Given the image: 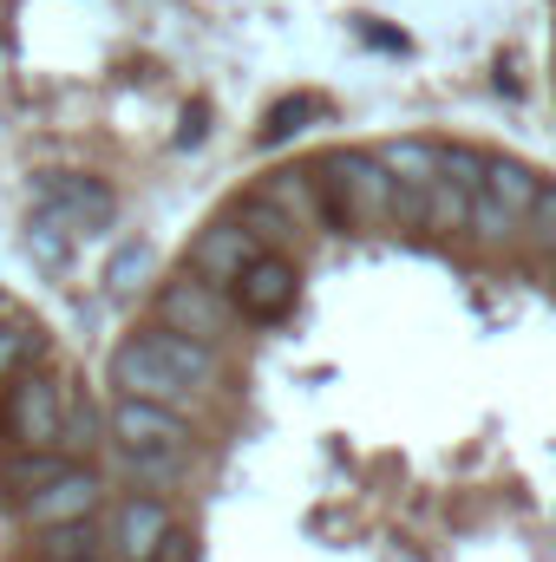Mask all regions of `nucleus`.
Returning a JSON list of instances; mask_svg holds the SVG:
<instances>
[{
  "mask_svg": "<svg viewBox=\"0 0 556 562\" xmlns=\"http://www.w3.org/2000/svg\"><path fill=\"white\" fill-rule=\"evenodd\" d=\"M157 327H177V334H190V340H210V347H223L230 340V327H236V301L223 294V288H210V281H197L190 269L170 281H157Z\"/></svg>",
  "mask_w": 556,
  "mask_h": 562,
  "instance_id": "f257e3e1",
  "label": "nucleus"
},
{
  "mask_svg": "<svg viewBox=\"0 0 556 562\" xmlns=\"http://www.w3.org/2000/svg\"><path fill=\"white\" fill-rule=\"evenodd\" d=\"M66 386L73 380H53V373H20L13 380V393H7V431H13V445L66 451Z\"/></svg>",
  "mask_w": 556,
  "mask_h": 562,
  "instance_id": "f03ea898",
  "label": "nucleus"
},
{
  "mask_svg": "<svg viewBox=\"0 0 556 562\" xmlns=\"http://www.w3.org/2000/svg\"><path fill=\"white\" fill-rule=\"evenodd\" d=\"M321 170L347 190L354 229H387L393 223V177H387L380 150H334V157H321Z\"/></svg>",
  "mask_w": 556,
  "mask_h": 562,
  "instance_id": "7ed1b4c3",
  "label": "nucleus"
},
{
  "mask_svg": "<svg viewBox=\"0 0 556 562\" xmlns=\"http://www.w3.org/2000/svg\"><path fill=\"white\" fill-rule=\"evenodd\" d=\"M99 504H105V477H99L92 464H73L66 477H53L46 491H33V497L20 504V517H26V530H59V524L99 517Z\"/></svg>",
  "mask_w": 556,
  "mask_h": 562,
  "instance_id": "20e7f679",
  "label": "nucleus"
},
{
  "mask_svg": "<svg viewBox=\"0 0 556 562\" xmlns=\"http://www.w3.org/2000/svg\"><path fill=\"white\" fill-rule=\"evenodd\" d=\"M33 203L53 210L66 229H105V223L119 216V196H112L99 177H73V170H46V177L33 183Z\"/></svg>",
  "mask_w": 556,
  "mask_h": 562,
  "instance_id": "39448f33",
  "label": "nucleus"
},
{
  "mask_svg": "<svg viewBox=\"0 0 556 562\" xmlns=\"http://www.w3.org/2000/svg\"><path fill=\"white\" fill-rule=\"evenodd\" d=\"M112 386H119V393H132V400H151V406H170V413H190V406L203 400V393H190V386H184V380L151 353V347H144L138 334L112 353Z\"/></svg>",
  "mask_w": 556,
  "mask_h": 562,
  "instance_id": "423d86ee",
  "label": "nucleus"
},
{
  "mask_svg": "<svg viewBox=\"0 0 556 562\" xmlns=\"http://www.w3.org/2000/svg\"><path fill=\"white\" fill-rule=\"evenodd\" d=\"M256 256H269V249H263V243H256L236 216H223V223H210V229L190 243V262H184V269H190L197 281H210V288H223V294H230V288H236V276H243Z\"/></svg>",
  "mask_w": 556,
  "mask_h": 562,
  "instance_id": "0eeeda50",
  "label": "nucleus"
},
{
  "mask_svg": "<svg viewBox=\"0 0 556 562\" xmlns=\"http://www.w3.org/2000/svg\"><path fill=\"white\" fill-rule=\"evenodd\" d=\"M170 530H177V524H170L164 497H151V491H132V497H119V504L105 510V537H112V557L119 562H151Z\"/></svg>",
  "mask_w": 556,
  "mask_h": 562,
  "instance_id": "6e6552de",
  "label": "nucleus"
},
{
  "mask_svg": "<svg viewBox=\"0 0 556 562\" xmlns=\"http://www.w3.org/2000/svg\"><path fill=\"white\" fill-rule=\"evenodd\" d=\"M105 425H112V445H132V451H184V445H190L184 413L151 406V400H132V393H119V400H112Z\"/></svg>",
  "mask_w": 556,
  "mask_h": 562,
  "instance_id": "1a4fd4ad",
  "label": "nucleus"
},
{
  "mask_svg": "<svg viewBox=\"0 0 556 562\" xmlns=\"http://www.w3.org/2000/svg\"><path fill=\"white\" fill-rule=\"evenodd\" d=\"M138 340L157 353V360H164V367H170V373H177V380H184V386H190V393H216V386H223V347H210V340H190V334H177V327H157V321L144 327Z\"/></svg>",
  "mask_w": 556,
  "mask_h": 562,
  "instance_id": "9d476101",
  "label": "nucleus"
},
{
  "mask_svg": "<svg viewBox=\"0 0 556 562\" xmlns=\"http://www.w3.org/2000/svg\"><path fill=\"white\" fill-rule=\"evenodd\" d=\"M294 262L288 256H256L243 276H236V288H230V301H236V314H249V321H276V314H288L294 307Z\"/></svg>",
  "mask_w": 556,
  "mask_h": 562,
  "instance_id": "9b49d317",
  "label": "nucleus"
},
{
  "mask_svg": "<svg viewBox=\"0 0 556 562\" xmlns=\"http://www.w3.org/2000/svg\"><path fill=\"white\" fill-rule=\"evenodd\" d=\"M73 464H79V458H66V451H33V445H13V451L0 458V491L26 504L33 491H46V484H53V477H66Z\"/></svg>",
  "mask_w": 556,
  "mask_h": 562,
  "instance_id": "f8f14e48",
  "label": "nucleus"
},
{
  "mask_svg": "<svg viewBox=\"0 0 556 562\" xmlns=\"http://www.w3.org/2000/svg\"><path fill=\"white\" fill-rule=\"evenodd\" d=\"M256 196H263V203H276L294 229L321 223V183H314V170H269Z\"/></svg>",
  "mask_w": 556,
  "mask_h": 562,
  "instance_id": "ddd939ff",
  "label": "nucleus"
},
{
  "mask_svg": "<svg viewBox=\"0 0 556 562\" xmlns=\"http://www.w3.org/2000/svg\"><path fill=\"white\" fill-rule=\"evenodd\" d=\"M485 196H498L511 216H531L537 196H544V177H537L531 164H518V157H491V164H485Z\"/></svg>",
  "mask_w": 556,
  "mask_h": 562,
  "instance_id": "4468645a",
  "label": "nucleus"
},
{
  "mask_svg": "<svg viewBox=\"0 0 556 562\" xmlns=\"http://www.w3.org/2000/svg\"><path fill=\"white\" fill-rule=\"evenodd\" d=\"M380 164H387V177H393V183L432 190V183H438V164H445V144H432V138H393V144H380Z\"/></svg>",
  "mask_w": 556,
  "mask_h": 562,
  "instance_id": "2eb2a0df",
  "label": "nucleus"
},
{
  "mask_svg": "<svg viewBox=\"0 0 556 562\" xmlns=\"http://www.w3.org/2000/svg\"><path fill=\"white\" fill-rule=\"evenodd\" d=\"M92 557H112L105 517H86V524H59V530H40V562H92Z\"/></svg>",
  "mask_w": 556,
  "mask_h": 562,
  "instance_id": "dca6fc26",
  "label": "nucleus"
},
{
  "mask_svg": "<svg viewBox=\"0 0 556 562\" xmlns=\"http://www.w3.org/2000/svg\"><path fill=\"white\" fill-rule=\"evenodd\" d=\"M471 196H478V190L438 177V183L425 190V236H465V223H471Z\"/></svg>",
  "mask_w": 556,
  "mask_h": 562,
  "instance_id": "f3484780",
  "label": "nucleus"
},
{
  "mask_svg": "<svg viewBox=\"0 0 556 562\" xmlns=\"http://www.w3.org/2000/svg\"><path fill=\"white\" fill-rule=\"evenodd\" d=\"M105 438H112L105 413H99L86 393H73V386H66V458H79V464H86V458H92Z\"/></svg>",
  "mask_w": 556,
  "mask_h": 562,
  "instance_id": "a211bd4d",
  "label": "nucleus"
},
{
  "mask_svg": "<svg viewBox=\"0 0 556 562\" xmlns=\"http://www.w3.org/2000/svg\"><path fill=\"white\" fill-rule=\"evenodd\" d=\"M40 353H46V334H40L33 321L7 314V321H0V380H20Z\"/></svg>",
  "mask_w": 556,
  "mask_h": 562,
  "instance_id": "6ab92c4d",
  "label": "nucleus"
},
{
  "mask_svg": "<svg viewBox=\"0 0 556 562\" xmlns=\"http://www.w3.org/2000/svg\"><path fill=\"white\" fill-rule=\"evenodd\" d=\"M465 236H478L485 249H504V243H518V236H524V216H511L498 196H485V190H478V196H471V223H465Z\"/></svg>",
  "mask_w": 556,
  "mask_h": 562,
  "instance_id": "aec40b11",
  "label": "nucleus"
},
{
  "mask_svg": "<svg viewBox=\"0 0 556 562\" xmlns=\"http://www.w3.org/2000/svg\"><path fill=\"white\" fill-rule=\"evenodd\" d=\"M119 471L157 497V484H177L184 477V451H132V445H119Z\"/></svg>",
  "mask_w": 556,
  "mask_h": 562,
  "instance_id": "412c9836",
  "label": "nucleus"
},
{
  "mask_svg": "<svg viewBox=\"0 0 556 562\" xmlns=\"http://www.w3.org/2000/svg\"><path fill=\"white\" fill-rule=\"evenodd\" d=\"M230 216H236V223H243V229H249V236H256L263 249H276V256H281V243H294V223L281 216L276 203H263V196H243V203H236Z\"/></svg>",
  "mask_w": 556,
  "mask_h": 562,
  "instance_id": "4be33fe9",
  "label": "nucleus"
},
{
  "mask_svg": "<svg viewBox=\"0 0 556 562\" xmlns=\"http://www.w3.org/2000/svg\"><path fill=\"white\" fill-rule=\"evenodd\" d=\"M73 236H79V229H66V223H59L53 210H33V223H26V249H33V256H40L46 269H59V262H66Z\"/></svg>",
  "mask_w": 556,
  "mask_h": 562,
  "instance_id": "5701e85b",
  "label": "nucleus"
},
{
  "mask_svg": "<svg viewBox=\"0 0 556 562\" xmlns=\"http://www.w3.org/2000/svg\"><path fill=\"white\" fill-rule=\"evenodd\" d=\"M151 276H157V256H151L144 243H125V249L105 262V288H112V294H132V288H144Z\"/></svg>",
  "mask_w": 556,
  "mask_h": 562,
  "instance_id": "b1692460",
  "label": "nucleus"
},
{
  "mask_svg": "<svg viewBox=\"0 0 556 562\" xmlns=\"http://www.w3.org/2000/svg\"><path fill=\"white\" fill-rule=\"evenodd\" d=\"M321 112H327L321 99H281L276 112L263 119V144H288L301 125H308V119H321Z\"/></svg>",
  "mask_w": 556,
  "mask_h": 562,
  "instance_id": "393cba45",
  "label": "nucleus"
},
{
  "mask_svg": "<svg viewBox=\"0 0 556 562\" xmlns=\"http://www.w3.org/2000/svg\"><path fill=\"white\" fill-rule=\"evenodd\" d=\"M524 236H531V249L556 262V183H544V196H537V210L524 216Z\"/></svg>",
  "mask_w": 556,
  "mask_h": 562,
  "instance_id": "a878e982",
  "label": "nucleus"
},
{
  "mask_svg": "<svg viewBox=\"0 0 556 562\" xmlns=\"http://www.w3.org/2000/svg\"><path fill=\"white\" fill-rule=\"evenodd\" d=\"M485 150H471V144H445V164H438V177H452V183H465V190H485Z\"/></svg>",
  "mask_w": 556,
  "mask_h": 562,
  "instance_id": "bb28decb",
  "label": "nucleus"
},
{
  "mask_svg": "<svg viewBox=\"0 0 556 562\" xmlns=\"http://www.w3.org/2000/svg\"><path fill=\"white\" fill-rule=\"evenodd\" d=\"M387 229H425V190L393 183V223H387Z\"/></svg>",
  "mask_w": 556,
  "mask_h": 562,
  "instance_id": "cd10ccee",
  "label": "nucleus"
},
{
  "mask_svg": "<svg viewBox=\"0 0 556 562\" xmlns=\"http://www.w3.org/2000/svg\"><path fill=\"white\" fill-rule=\"evenodd\" d=\"M151 562H197V543H190V530H170L164 543H157V557Z\"/></svg>",
  "mask_w": 556,
  "mask_h": 562,
  "instance_id": "c85d7f7f",
  "label": "nucleus"
},
{
  "mask_svg": "<svg viewBox=\"0 0 556 562\" xmlns=\"http://www.w3.org/2000/svg\"><path fill=\"white\" fill-rule=\"evenodd\" d=\"M7 314H13V307H7V294H0V321H7Z\"/></svg>",
  "mask_w": 556,
  "mask_h": 562,
  "instance_id": "c756f323",
  "label": "nucleus"
},
{
  "mask_svg": "<svg viewBox=\"0 0 556 562\" xmlns=\"http://www.w3.org/2000/svg\"><path fill=\"white\" fill-rule=\"evenodd\" d=\"M92 562H112V557H92Z\"/></svg>",
  "mask_w": 556,
  "mask_h": 562,
  "instance_id": "7c9ffc66",
  "label": "nucleus"
},
{
  "mask_svg": "<svg viewBox=\"0 0 556 562\" xmlns=\"http://www.w3.org/2000/svg\"><path fill=\"white\" fill-rule=\"evenodd\" d=\"M551 269H556V262H551Z\"/></svg>",
  "mask_w": 556,
  "mask_h": 562,
  "instance_id": "2f4dec72",
  "label": "nucleus"
}]
</instances>
